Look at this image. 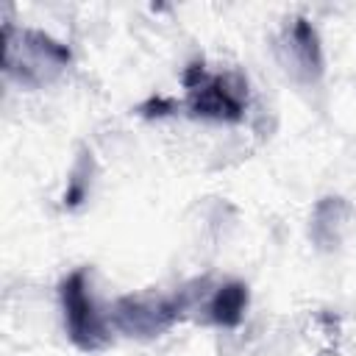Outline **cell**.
Masks as SVG:
<instances>
[{"label": "cell", "mask_w": 356, "mask_h": 356, "mask_svg": "<svg viewBox=\"0 0 356 356\" xmlns=\"http://www.w3.org/2000/svg\"><path fill=\"white\" fill-rule=\"evenodd\" d=\"M281 58L292 75H298L306 83L320 81L323 75V47L314 25L306 17H295L281 39Z\"/></svg>", "instance_id": "5b68a950"}, {"label": "cell", "mask_w": 356, "mask_h": 356, "mask_svg": "<svg viewBox=\"0 0 356 356\" xmlns=\"http://www.w3.org/2000/svg\"><path fill=\"white\" fill-rule=\"evenodd\" d=\"M3 42V70L25 89H42L58 81L72 61L70 47L56 42L44 31L6 25Z\"/></svg>", "instance_id": "6da1fadb"}, {"label": "cell", "mask_w": 356, "mask_h": 356, "mask_svg": "<svg viewBox=\"0 0 356 356\" xmlns=\"http://www.w3.org/2000/svg\"><path fill=\"white\" fill-rule=\"evenodd\" d=\"M348 217V206L342 197H323L312 217V236L320 248H331L339 239V228Z\"/></svg>", "instance_id": "52a82bcc"}, {"label": "cell", "mask_w": 356, "mask_h": 356, "mask_svg": "<svg viewBox=\"0 0 356 356\" xmlns=\"http://www.w3.org/2000/svg\"><path fill=\"white\" fill-rule=\"evenodd\" d=\"M58 300H61V312H64V328L70 342L83 350H100L108 345L111 334H108V323L106 317L97 312L92 295H89V284H86V270L78 267L72 270L61 284H58Z\"/></svg>", "instance_id": "3957f363"}, {"label": "cell", "mask_w": 356, "mask_h": 356, "mask_svg": "<svg viewBox=\"0 0 356 356\" xmlns=\"http://www.w3.org/2000/svg\"><path fill=\"white\" fill-rule=\"evenodd\" d=\"M184 106L192 117L214 122H239L248 108V81L236 72H209L203 61H192L184 75Z\"/></svg>", "instance_id": "7a4b0ae2"}, {"label": "cell", "mask_w": 356, "mask_h": 356, "mask_svg": "<svg viewBox=\"0 0 356 356\" xmlns=\"http://www.w3.org/2000/svg\"><path fill=\"white\" fill-rule=\"evenodd\" d=\"M248 309V286L242 281H228L214 289L209 300V320L220 328H236Z\"/></svg>", "instance_id": "8992f818"}, {"label": "cell", "mask_w": 356, "mask_h": 356, "mask_svg": "<svg viewBox=\"0 0 356 356\" xmlns=\"http://www.w3.org/2000/svg\"><path fill=\"white\" fill-rule=\"evenodd\" d=\"M186 312V295H122L111 309V323L136 339H150L170 331Z\"/></svg>", "instance_id": "277c9868"}]
</instances>
